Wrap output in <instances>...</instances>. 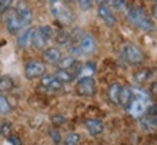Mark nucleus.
<instances>
[{
  "instance_id": "obj_1",
  "label": "nucleus",
  "mask_w": 157,
  "mask_h": 145,
  "mask_svg": "<svg viewBox=\"0 0 157 145\" xmlns=\"http://www.w3.org/2000/svg\"><path fill=\"white\" fill-rule=\"evenodd\" d=\"M151 106V99L143 90H132V96H131V102L127 106L128 112L134 117H141L148 107Z\"/></svg>"
},
{
  "instance_id": "obj_2",
  "label": "nucleus",
  "mask_w": 157,
  "mask_h": 145,
  "mask_svg": "<svg viewBox=\"0 0 157 145\" xmlns=\"http://www.w3.org/2000/svg\"><path fill=\"white\" fill-rule=\"evenodd\" d=\"M127 16H128V19L134 23L135 26H138V28L143 29V31H153V29H154L153 20L148 17V15L141 9L140 6H134V7H129L128 6Z\"/></svg>"
},
{
  "instance_id": "obj_3",
  "label": "nucleus",
  "mask_w": 157,
  "mask_h": 145,
  "mask_svg": "<svg viewBox=\"0 0 157 145\" xmlns=\"http://www.w3.org/2000/svg\"><path fill=\"white\" fill-rule=\"evenodd\" d=\"M50 9L54 19H57L58 22L64 23V25L73 22V12L66 5L64 0H50Z\"/></svg>"
},
{
  "instance_id": "obj_4",
  "label": "nucleus",
  "mask_w": 157,
  "mask_h": 145,
  "mask_svg": "<svg viewBox=\"0 0 157 145\" xmlns=\"http://www.w3.org/2000/svg\"><path fill=\"white\" fill-rule=\"evenodd\" d=\"M51 35H52V29L48 25H41L34 31V36H32V45L36 50H42L45 45L48 44Z\"/></svg>"
},
{
  "instance_id": "obj_5",
  "label": "nucleus",
  "mask_w": 157,
  "mask_h": 145,
  "mask_svg": "<svg viewBox=\"0 0 157 145\" xmlns=\"http://www.w3.org/2000/svg\"><path fill=\"white\" fill-rule=\"evenodd\" d=\"M122 54H124V58L129 62V64H132V65H138L141 62L144 61V54H143V51L138 48V46H135L134 44H124L122 46Z\"/></svg>"
},
{
  "instance_id": "obj_6",
  "label": "nucleus",
  "mask_w": 157,
  "mask_h": 145,
  "mask_svg": "<svg viewBox=\"0 0 157 145\" xmlns=\"http://www.w3.org/2000/svg\"><path fill=\"white\" fill-rule=\"evenodd\" d=\"M15 15H16V17L19 19V22L22 23L23 29L28 26L29 23L32 22V17H34V15H32V10H31V7H29L25 2H19L16 6V9H15Z\"/></svg>"
},
{
  "instance_id": "obj_7",
  "label": "nucleus",
  "mask_w": 157,
  "mask_h": 145,
  "mask_svg": "<svg viewBox=\"0 0 157 145\" xmlns=\"http://www.w3.org/2000/svg\"><path fill=\"white\" fill-rule=\"evenodd\" d=\"M45 74V62L38 61V60H31L26 62L25 65V76L26 78L32 80V78L41 77Z\"/></svg>"
},
{
  "instance_id": "obj_8",
  "label": "nucleus",
  "mask_w": 157,
  "mask_h": 145,
  "mask_svg": "<svg viewBox=\"0 0 157 145\" xmlns=\"http://www.w3.org/2000/svg\"><path fill=\"white\" fill-rule=\"evenodd\" d=\"M77 93L82 96H93L96 93V83L93 77H82L77 83Z\"/></svg>"
},
{
  "instance_id": "obj_9",
  "label": "nucleus",
  "mask_w": 157,
  "mask_h": 145,
  "mask_svg": "<svg viewBox=\"0 0 157 145\" xmlns=\"http://www.w3.org/2000/svg\"><path fill=\"white\" fill-rule=\"evenodd\" d=\"M78 50H80L82 54H86V55L93 54V52L96 51V41H95V38H93L90 34L82 35V38H80V41H78Z\"/></svg>"
},
{
  "instance_id": "obj_10",
  "label": "nucleus",
  "mask_w": 157,
  "mask_h": 145,
  "mask_svg": "<svg viewBox=\"0 0 157 145\" xmlns=\"http://www.w3.org/2000/svg\"><path fill=\"white\" fill-rule=\"evenodd\" d=\"M41 84L44 86L45 89L51 90V91H60V90H63V83H60L54 76H50V74L41 76Z\"/></svg>"
},
{
  "instance_id": "obj_11",
  "label": "nucleus",
  "mask_w": 157,
  "mask_h": 145,
  "mask_svg": "<svg viewBox=\"0 0 157 145\" xmlns=\"http://www.w3.org/2000/svg\"><path fill=\"white\" fill-rule=\"evenodd\" d=\"M34 28H26L23 29L21 35L17 36V46L22 48V50H26L29 45H32V36H34Z\"/></svg>"
},
{
  "instance_id": "obj_12",
  "label": "nucleus",
  "mask_w": 157,
  "mask_h": 145,
  "mask_svg": "<svg viewBox=\"0 0 157 145\" xmlns=\"http://www.w3.org/2000/svg\"><path fill=\"white\" fill-rule=\"evenodd\" d=\"M98 15L101 16V19L106 23L108 26H115L117 25V19L113 16L112 10L109 7H106V6H99L98 7Z\"/></svg>"
},
{
  "instance_id": "obj_13",
  "label": "nucleus",
  "mask_w": 157,
  "mask_h": 145,
  "mask_svg": "<svg viewBox=\"0 0 157 145\" xmlns=\"http://www.w3.org/2000/svg\"><path fill=\"white\" fill-rule=\"evenodd\" d=\"M6 28H7V31H9L10 34H17L19 31H22L23 29L22 23L19 22V19H17L16 15H15V12L9 13L7 20H6Z\"/></svg>"
},
{
  "instance_id": "obj_14",
  "label": "nucleus",
  "mask_w": 157,
  "mask_h": 145,
  "mask_svg": "<svg viewBox=\"0 0 157 145\" xmlns=\"http://www.w3.org/2000/svg\"><path fill=\"white\" fill-rule=\"evenodd\" d=\"M61 51L58 50V48H47L44 51V60L45 62H48V64H57V62L61 60Z\"/></svg>"
},
{
  "instance_id": "obj_15",
  "label": "nucleus",
  "mask_w": 157,
  "mask_h": 145,
  "mask_svg": "<svg viewBox=\"0 0 157 145\" xmlns=\"http://www.w3.org/2000/svg\"><path fill=\"white\" fill-rule=\"evenodd\" d=\"M86 126H87V131L92 135H99L103 131V125L98 119H89V121H86Z\"/></svg>"
},
{
  "instance_id": "obj_16",
  "label": "nucleus",
  "mask_w": 157,
  "mask_h": 145,
  "mask_svg": "<svg viewBox=\"0 0 157 145\" xmlns=\"http://www.w3.org/2000/svg\"><path fill=\"white\" fill-rule=\"evenodd\" d=\"M54 77H56L60 83H71V81L74 80V76L71 74V72L68 71V70H61V68L57 70Z\"/></svg>"
},
{
  "instance_id": "obj_17",
  "label": "nucleus",
  "mask_w": 157,
  "mask_h": 145,
  "mask_svg": "<svg viewBox=\"0 0 157 145\" xmlns=\"http://www.w3.org/2000/svg\"><path fill=\"white\" fill-rule=\"evenodd\" d=\"M121 90H122V86L118 83H113L111 87H109V99L112 103L115 105H119V95H121Z\"/></svg>"
},
{
  "instance_id": "obj_18",
  "label": "nucleus",
  "mask_w": 157,
  "mask_h": 145,
  "mask_svg": "<svg viewBox=\"0 0 157 145\" xmlns=\"http://www.w3.org/2000/svg\"><path fill=\"white\" fill-rule=\"evenodd\" d=\"M131 96H132V90L129 87H122L121 95H119V105L127 107L129 105V102H131Z\"/></svg>"
},
{
  "instance_id": "obj_19",
  "label": "nucleus",
  "mask_w": 157,
  "mask_h": 145,
  "mask_svg": "<svg viewBox=\"0 0 157 145\" xmlns=\"http://www.w3.org/2000/svg\"><path fill=\"white\" fill-rule=\"evenodd\" d=\"M95 72H96V64L89 61L82 65V71H80L78 76H82V77H92V74H95Z\"/></svg>"
},
{
  "instance_id": "obj_20",
  "label": "nucleus",
  "mask_w": 157,
  "mask_h": 145,
  "mask_svg": "<svg viewBox=\"0 0 157 145\" xmlns=\"http://www.w3.org/2000/svg\"><path fill=\"white\" fill-rule=\"evenodd\" d=\"M13 87V78L9 76L0 77V91H9Z\"/></svg>"
},
{
  "instance_id": "obj_21",
  "label": "nucleus",
  "mask_w": 157,
  "mask_h": 145,
  "mask_svg": "<svg viewBox=\"0 0 157 145\" xmlns=\"http://www.w3.org/2000/svg\"><path fill=\"white\" fill-rule=\"evenodd\" d=\"M58 62H60V68H61V70H68V68L73 67V64L76 62V57L68 55V57H66V58H61Z\"/></svg>"
},
{
  "instance_id": "obj_22",
  "label": "nucleus",
  "mask_w": 157,
  "mask_h": 145,
  "mask_svg": "<svg viewBox=\"0 0 157 145\" xmlns=\"http://www.w3.org/2000/svg\"><path fill=\"white\" fill-rule=\"evenodd\" d=\"M10 112V103L7 100L6 96H0V113L2 115H7Z\"/></svg>"
},
{
  "instance_id": "obj_23",
  "label": "nucleus",
  "mask_w": 157,
  "mask_h": 145,
  "mask_svg": "<svg viewBox=\"0 0 157 145\" xmlns=\"http://www.w3.org/2000/svg\"><path fill=\"white\" fill-rule=\"evenodd\" d=\"M80 142V136L77 134H68L64 139V144L66 145H77Z\"/></svg>"
},
{
  "instance_id": "obj_24",
  "label": "nucleus",
  "mask_w": 157,
  "mask_h": 145,
  "mask_svg": "<svg viewBox=\"0 0 157 145\" xmlns=\"http://www.w3.org/2000/svg\"><path fill=\"white\" fill-rule=\"evenodd\" d=\"M112 6L117 9V10H125L128 9V5H127V2L125 0H112Z\"/></svg>"
},
{
  "instance_id": "obj_25",
  "label": "nucleus",
  "mask_w": 157,
  "mask_h": 145,
  "mask_svg": "<svg viewBox=\"0 0 157 145\" xmlns=\"http://www.w3.org/2000/svg\"><path fill=\"white\" fill-rule=\"evenodd\" d=\"M12 2H13V0H0V15L10 9Z\"/></svg>"
},
{
  "instance_id": "obj_26",
  "label": "nucleus",
  "mask_w": 157,
  "mask_h": 145,
  "mask_svg": "<svg viewBox=\"0 0 157 145\" xmlns=\"http://www.w3.org/2000/svg\"><path fill=\"white\" fill-rule=\"evenodd\" d=\"M50 135H51V138H52V141H54L56 144H60V142H61V136H60V132H58V131H56V129H51Z\"/></svg>"
},
{
  "instance_id": "obj_27",
  "label": "nucleus",
  "mask_w": 157,
  "mask_h": 145,
  "mask_svg": "<svg viewBox=\"0 0 157 145\" xmlns=\"http://www.w3.org/2000/svg\"><path fill=\"white\" fill-rule=\"evenodd\" d=\"M147 77H148V71H140L138 74H135V81L137 83H143Z\"/></svg>"
},
{
  "instance_id": "obj_28",
  "label": "nucleus",
  "mask_w": 157,
  "mask_h": 145,
  "mask_svg": "<svg viewBox=\"0 0 157 145\" xmlns=\"http://www.w3.org/2000/svg\"><path fill=\"white\" fill-rule=\"evenodd\" d=\"M93 2L95 0H80V6H82L83 10H89L92 7V5H93Z\"/></svg>"
},
{
  "instance_id": "obj_29",
  "label": "nucleus",
  "mask_w": 157,
  "mask_h": 145,
  "mask_svg": "<svg viewBox=\"0 0 157 145\" xmlns=\"http://www.w3.org/2000/svg\"><path fill=\"white\" fill-rule=\"evenodd\" d=\"M7 139L10 141L13 145H22V142H21V139L17 138V136H15V135H9L7 136Z\"/></svg>"
},
{
  "instance_id": "obj_30",
  "label": "nucleus",
  "mask_w": 157,
  "mask_h": 145,
  "mask_svg": "<svg viewBox=\"0 0 157 145\" xmlns=\"http://www.w3.org/2000/svg\"><path fill=\"white\" fill-rule=\"evenodd\" d=\"M96 3L99 6H106V7H109V6H112V0H96Z\"/></svg>"
},
{
  "instance_id": "obj_31",
  "label": "nucleus",
  "mask_w": 157,
  "mask_h": 145,
  "mask_svg": "<svg viewBox=\"0 0 157 145\" xmlns=\"http://www.w3.org/2000/svg\"><path fill=\"white\" fill-rule=\"evenodd\" d=\"M0 135H2V123H0Z\"/></svg>"
},
{
  "instance_id": "obj_32",
  "label": "nucleus",
  "mask_w": 157,
  "mask_h": 145,
  "mask_svg": "<svg viewBox=\"0 0 157 145\" xmlns=\"http://www.w3.org/2000/svg\"><path fill=\"white\" fill-rule=\"evenodd\" d=\"M153 2H156V0H153Z\"/></svg>"
}]
</instances>
